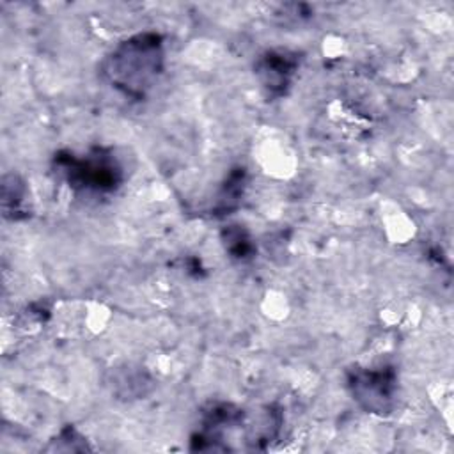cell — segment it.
Wrapping results in <instances>:
<instances>
[{
	"mask_svg": "<svg viewBox=\"0 0 454 454\" xmlns=\"http://www.w3.org/2000/svg\"><path fill=\"white\" fill-rule=\"evenodd\" d=\"M163 39L156 32H142L119 43L105 59L103 74L108 83L131 99H144L163 73Z\"/></svg>",
	"mask_w": 454,
	"mask_h": 454,
	"instance_id": "obj_1",
	"label": "cell"
},
{
	"mask_svg": "<svg viewBox=\"0 0 454 454\" xmlns=\"http://www.w3.org/2000/svg\"><path fill=\"white\" fill-rule=\"evenodd\" d=\"M57 174L80 193H112L122 183V167L110 149L92 147L87 154L76 156L60 151L53 158Z\"/></svg>",
	"mask_w": 454,
	"mask_h": 454,
	"instance_id": "obj_2",
	"label": "cell"
},
{
	"mask_svg": "<svg viewBox=\"0 0 454 454\" xmlns=\"http://www.w3.org/2000/svg\"><path fill=\"white\" fill-rule=\"evenodd\" d=\"M353 399L371 413L385 415L392 410L395 392V372L392 367L353 369L348 374Z\"/></svg>",
	"mask_w": 454,
	"mask_h": 454,
	"instance_id": "obj_3",
	"label": "cell"
},
{
	"mask_svg": "<svg viewBox=\"0 0 454 454\" xmlns=\"http://www.w3.org/2000/svg\"><path fill=\"white\" fill-rule=\"evenodd\" d=\"M298 69V57L286 50L266 51L255 62V74L268 98H280L291 85Z\"/></svg>",
	"mask_w": 454,
	"mask_h": 454,
	"instance_id": "obj_4",
	"label": "cell"
},
{
	"mask_svg": "<svg viewBox=\"0 0 454 454\" xmlns=\"http://www.w3.org/2000/svg\"><path fill=\"white\" fill-rule=\"evenodd\" d=\"M25 183L14 176L9 174L4 177L2 181V209H4V216L11 218V220H20L23 216H27L23 202H25Z\"/></svg>",
	"mask_w": 454,
	"mask_h": 454,
	"instance_id": "obj_5",
	"label": "cell"
},
{
	"mask_svg": "<svg viewBox=\"0 0 454 454\" xmlns=\"http://www.w3.org/2000/svg\"><path fill=\"white\" fill-rule=\"evenodd\" d=\"M245 168H234L227 181L223 183L220 193H218V199H216V204L213 207V213H218V215H225L229 211H232L238 204H239V199L243 195V188H245Z\"/></svg>",
	"mask_w": 454,
	"mask_h": 454,
	"instance_id": "obj_6",
	"label": "cell"
},
{
	"mask_svg": "<svg viewBox=\"0 0 454 454\" xmlns=\"http://www.w3.org/2000/svg\"><path fill=\"white\" fill-rule=\"evenodd\" d=\"M222 243L236 261H247L254 255L255 245L241 225H229L222 231Z\"/></svg>",
	"mask_w": 454,
	"mask_h": 454,
	"instance_id": "obj_7",
	"label": "cell"
}]
</instances>
